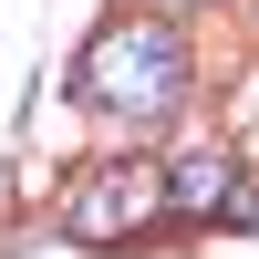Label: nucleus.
I'll use <instances>...</instances> for the list:
<instances>
[{"instance_id":"f257e3e1","label":"nucleus","mask_w":259,"mask_h":259,"mask_svg":"<svg viewBox=\"0 0 259 259\" xmlns=\"http://www.w3.org/2000/svg\"><path fill=\"white\" fill-rule=\"evenodd\" d=\"M94 83L114 114H166V104L187 94V52H177V31H156V21H135V31H104L94 41Z\"/></svg>"},{"instance_id":"f03ea898","label":"nucleus","mask_w":259,"mask_h":259,"mask_svg":"<svg viewBox=\"0 0 259 259\" xmlns=\"http://www.w3.org/2000/svg\"><path fill=\"white\" fill-rule=\"evenodd\" d=\"M166 197H177V207H239V177H228L218 145H187V156L166 166Z\"/></svg>"},{"instance_id":"7ed1b4c3","label":"nucleus","mask_w":259,"mask_h":259,"mask_svg":"<svg viewBox=\"0 0 259 259\" xmlns=\"http://www.w3.org/2000/svg\"><path fill=\"white\" fill-rule=\"evenodd\" d=\"M156 197H166V177H104L73 197V228H135V207H156Z\"/></svg>"}]
</instances>
